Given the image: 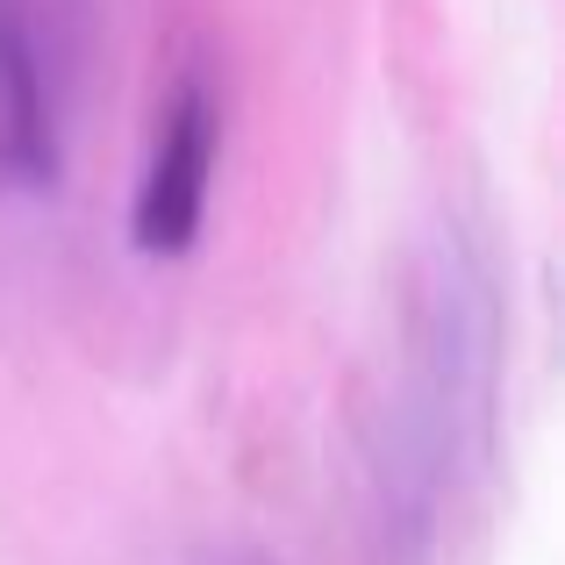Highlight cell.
Wrapping results in <instances>:
<instances>
[{
	"mask_svg": "<svg viewBox=\"0 0 565 565\" xmlns=\"http://www.w3.org/2000/svg\"><path fill=\"white\" fill-rule=\"evenodd\" d=\"M215 143H222V108L201 79H186L166 100L151 166L137 180V207H129V236L143 258H180L201 236L207 215V180H215Z\"/></svg>",
	"mask_w": 565,
	"mask_h": 565,
	"instance_id": "obj_2",
	"label": "cell"
},
{
	"mask_svg": "<svg viewBox=\"0 0 565 565\" xmlns=\"http://www.w3.org/2000/svg\"><path fill=\"white\" fill-rule=\"evenodd\" d=\"M57 180V122L43 94V51L22 8L0 0V186L43 193Z\"/></svg>",
	"mask_w": 565,
	"mask_h": 565,
	"instance_id": "obj_3",
	"label": "cell"
},
{
	"mask_svg": "<svg viewBox=\"0 0 565 565\" xmlns=\"http://www.w3.org/2000/svg\"><path fill=\"white\" fill-rule=\"evenodd\" d=\"M487 373H494V308L487 279L466 244H437L423 287H415V351L408 394L394 415V458H386V537L408 544L429 530L444 472L466 451V423L487 415Z\"/></svg>",
	"mask_w": 565,
	"mask_h": 565,
	"instance_id": "obj_1",
	"label": "cell"
}]
</instances>
